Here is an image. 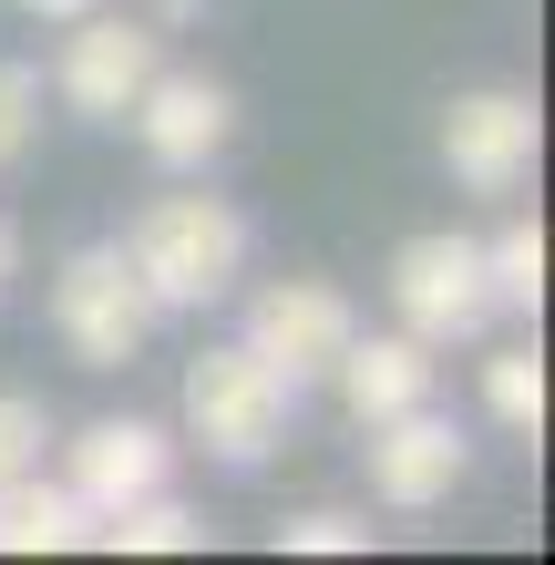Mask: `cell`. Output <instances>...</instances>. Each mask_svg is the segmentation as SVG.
Returning a JSON list of instances; mask_svg holds the SVG:
<instances>
[{"instance_id":"1","label":"cell","mask_w":555,"mask_h":565,"mask_svg":"<svg viewBox=\"0 0 555 565\" xmlns=\"http://www.w3.org/2000/svg\"><path fill=\"white\" fill-rule=\"evenodd\" d=\"M124 268L145 278L154 319L206 309V298H226L247 278V216L226 195H154L135 216V237H124Z\"/></svg>"},{"instance_id":"2","label":"cell","mask_w":555,"mask_h":565,"mask_svg":"<svg viewBox=\"0 0 555 565\" xmlns=\"http://www.w3.org/2000/svg\"><path fill=\"white\" fill-rule=\"evenodd\" d=\"M288 402H299V381L268 371L247 340H226V350H195V360H185V443H195V452H216V462H237V473L278 452Z\"/></svg>"},{"instance_id":"3","label":"cell","mask_w":555,"mask_h":565,"mask_svg":"<svg viewBox=\"0 0 555 565\" xmlns=\"http://www.w3.org/2000/svg\"><path fill=\"white\" fill-rule=\"evenodd\" d=\"M52 329H62V350H73L83 371H135V360H145L154 298H145L135 268H124V237L62 257V278H52Z\"/></svg>"},{"instance_id":"4","label":"cell","mask_w":555,"mask_h":565,"mask_svg":"<svg viewBox=\"0 0 555 565\" xmlns=\"http://www.w3.org/2000/svg\"><path fill=\"white\" fill-rule=\"evenodd\" d=\"M154 62H166V31L93 0V11H73V42H62V62H52V93H62V114H83V124H124L135 93L154 83Z\"/></svg>"},{"instance_id":"5","label":"cell","mask_w":555,"mask_h":565,"mask_svg":"<svg viewBox=\"0 0 555 565\" xmlns=\"http://www.w3.org/2000/svg\"><path fill=\"white\" fill-rule=\"evenodd\" d=\"M391 309H402L412 340H473L483 319H494V298H483V237H452V226H433V237H412L402 257H391Z\"/></svg>"},{"instance_id":"6","label":"cell","mask_w":555,"mask_h":565,"mask_svg":"<svg viewBox=\"0 0 555 565\" xmlns=\"http://www.w3.org/2000/svg\"><path fill=\"white\" fill-rule=\"evenodd\" d=\"M535 145H545L535 93L483 83V93H452V104H442V164H452L463 195H514L535 175Z\"/></svg>"},{"instance_id":"7","label":"cell","mask_w":555,"mask_h":565,"mask_svg":"<svg viewBox=\"0 0 555 565\" xmlns=\"http://www.w3.org/2000/svg\"><path fill=\"white\" fill-rule=\"evenodd\" d=\"M350 329H361V309L330 288V278H268L247 298V350L268 360V371H288V381H330V360L350 350Z\"/></svg>"},{"instance_id":"8","label":"cell","mask_w":555,"mask_h":565,"mask_svg":"<svg viewBox=\"0 0 555 565\" xmlns=\"http://www.w3.org/2000/svg\"><path fill=\"white\" fill-rule=\"evenodd\" d=\"M463 462H473L463 422H442L433 402H412V412L371 422V493H381L391 514H433V504H452Z\"/></svg>"},{"instance_id":"9","label":"cell","mask_w":555,"mask_h":565,"mask_svg":"<svg viewBox=\"0 0 555 565\" xmlns=\"http://www.w3.org/2000/svg\"><path fill=\"white\" fill-rule=\"evenodd\" d=\"M135 145L166 164V175H195V164H216V145L237 135V104H226V83L216 73H166L154 62V83L135 93Z\"/></svg>"},{"instance_id":"10","label":"cell","mask_w":555,"mask_h":565,"mask_svg":"<svg viewBox=\"0 0 555 565\" xmlns=\"http://www.w3.org/2000/svg\"><path fill=\"white\" fill-rule=\"evenodd\" d=\"M166 473H175V443H166L154 422H135V412L83 422L73 443H62V483H73L93 514H114V504H135V493H154Z\"/></svg>"},{"instance_id":"11","label":"cell","mask_w":555,"mask_h":565,"mask_svg":"<svg viewBox=\"0 0 555 565\" xmlns=\"http://www.w3.org/2000/svg\"><path fill=\"white\" fill-rule=\"evenodd\" d=\"M330 381H340V402L350 422H391V412H412V402H433V340H412V329H381V340H361L350 329V350L330 360Z\"/></svg>"},{"instance_id":"12","label":"cell","mask_w":555,"mask_h":565,"mask_svg":"<svg viewBox=\"0 0 555 565\" xmlns=\"http://www.w3.org/2000/svg\"><path fill=\"white\" fill-rule=\"evenodd\" d=\"M73 545H93V504L73 483H42V473L0 483V555H73Z\"/></svg>"},{"instance_id":"13","label":"cell","mask_w":555,"mask_h":565,"mask_svg":"<svg viewBox=\"0 0 555 565\" xmlns=\"http://www.w3.org/2000/svg\"><path fill=\"white\" fill-rule=\"evenodd\" d=\"M93 545H104V555H195L206 524H195V504H175V493L154 483V493H135V504L93 514Z\"/></svg>"},{"instance_id":"14","label":"cell","mask_w":555,"mask_h":565,"mask_svg":"<svg viewBox=\"0 0 555 565\" xmlns=\"http://www.w3.org/2000/svg\"><path fill=\"white\" fill-rule=\"evenodd\" d=\"M483 298L514 309V319L545 309V226H535V216H514L504 237H483Z\"/></svg>"},{"instance_id":"15","label":"cell","mask_w":555,"mask_h":565,"mask_svg":"<svg viewBox=\"0 0 555 565\" xmlns=\"http://www.w3.org/2000/svg\"><path fill=\"white\" fill-rule=\"evenodd\" d=\"M483 412L535 443V431H545V360L535 350H494V360H483Z\"/></svg>"},{"instance_id":"16","label":"cell","mask_w":555,"mask_h":565,"mask_svg":"<svg viewBox=\"0 0 555 565\" xmlns=\"http://www.w3.org/2000/svg\"><path fill=\"white\" fill-rule=\"evenodd\" d=\"M42 443H52V412L31 402V391H0V483L42 473Z\"/></svg>"},{"instance_id":"17","label":"cell","mask_w":555,"mask_h":565,"mask_svg":"<svg viewBox=\"0 0 555 565\" xmlns=\"http://www.w3.org/2000/svg\"><path fill=\"white\" fill-rule=\"evenodd\" d=\"M42 135V73L31 62H0V164H21Z\"/></svg>"},{"instance_id":"18","label":"cell","mask_w":555,"mask_h":565,"mask_svg":"<svg viewBox=\"0 0 555 565\" xmlns=\"http://www.w3.org/2000/svg\"><path fill=\"white\" fill-rule=\"evenodd\" d=\"M361 545H371V524L361 514H330V504L278 524V555H361Z\"/></svg>"},{"instance_id":"19","label":"cell","mask_w":555,"mask_h":565,"mask_svg":"<svg viewBox=\"0 0 555 565\" xmlns=\"http://www.w3.org/2000/svg\"><path fill=\"white\" fill-rule=\"evenodd\" d=\"M11 278H21V226L0 216V288H11Z\"/></svg>"},{"instance_id":"20","label":"cell","mask_w":555,"mask_h":565,"mask_svg":"<svg viewBox=\"0 0 555 565\" xmlns=\"http://www.w3.org/2000/svg\"><path fill=\"white\" fill-rule=\"evenodd\" d=\"M31 21H73V11H93V0H21Z\"/></svg>"},{"instance_id":"21","label":"cell","mask_w":555,"mask_h":565,"mask_svg":"<svg viewBox=\"0 0 555 565\" xmlns=\"http://www.w3.org/2000/svg\"><path fill=\"white\" fill-rule=\"evenodd\" d=\"M206 0H154V31H175V21H195Z\"/></svg>"}]
</instances>
